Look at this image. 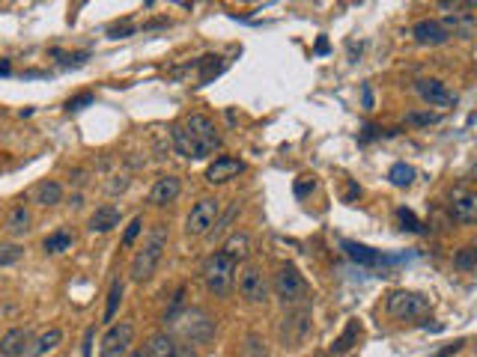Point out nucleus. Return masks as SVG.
<instances>
[{"instance_id":"nucleus-30","label":"nucleus","mask_w":477,"mask_h":357,"mask_svg":"<svg viewBox=\"0 0 477 357\" xmlns=\"http://www.w3.org/2000/svg\"><path fill=\"white\" fill-rule=\"evenodd\" d=\"M394 215H397V220H400V229H406V232H418V236H420V232H427V229H424V223L418 220V215H415L412 208L400 206V208L394 211Z\"/></svg>"},{"instance_id":"nucleus-10","label":"nucleus","mask_w":477,"mask_h":357,"mask_svg":"<svg viewBox=\"0 0 477 357\" xmlns=\"http://www.w3.org/2000/svg\"><path fill=\"white\" fill-rule=\"evenodd\" d=\"M239 292L251 304H265L269 301V280H265L263 268L257 265H245L239 274Z\"/></svg>"},{"instance_id":"nucleus-32","label":"nucleus","mask_w":477,"mask_h":357,"mask_svg":"<svg viewBox=\"0 0 477 357\" xmlns=\"http://www.w3.org/2000/svg\"><path fill=\"white\" fill-rule=\"evenodd\" d=\"M453 268H460V271L471 274L474 268H477V250L474 248H462L457 256H453Z\"/></svg>"},{"instance_id":"nucleus-11","label":"nucleus","mask_w":477,"mask_h":357,"mask_svg":"<svg viewBox=\"0 0 477 357\" xmlns=\"http://www.w3.org/2000/svg\"><path fill=\"white\" fill-rule=\"evenodd\" d=\"M415 93L424 98L430 107H453L457 105V93H450L445 86V81H439V77H420L415 84Z\"/></svg>"},{"instance_id":"nucleus-4","label":"nucleus","mask_w":477,"mask_h":357,"mask_svg":"<svg viewBox=\"0 0 477 357\" xmlns=\"http://www.w3.org/2000/svg\"><path fill=\"white\" fill-rule=\"evenodd\" d=\"M233 274H236V259H230L224 250H215L203 262V280L215 298H224L233 289Z\"/></svg>"},{"instance_id":"nucleus-23","label":"nucleus","mask_w":477,"mask_h":357,"mask_svg":"<svg viewBox=\"0 0 477 357\" xmlns=\"http://www.w3.org/2000/svg\"><path fill=\"white\" fill-rule=\"evenodd\" d=\"M72 244H75V236L69 229H57V232H51V236H45V241H42V250L45 253H66V250H72Z\"/></svg>"},{"instance_id":"nucleus-31","label":"nucleus","mask_w":477,"mask_h":357,"mask_svg":"<svg viewBox=\"0 0 477 357\" xmlns=\"http://www.w3.org/2000/svg\"><path fill=\"white\" fill-rule=\"evenodd\" d=\"M242 357H269V349H265L263 337H257V333H248L245 345H242Z\"/></svg>"},{"instance_id":"nucleus-15","label":"nucleus","mask_w":477,"mask_h":357,"mask_svg":"<svg viewBox=\"0 0 477 357\" xmlns=\"http://www.w3.org/2000/svg\"><path fill=\"white\" fill-rule=\"evenodd\" d=\"M412 39L418 45H430V48H436V45H445L450 39V33L445 30V24L436 18H424L418 21V24L412 27Z\"/></svg>"},{"instance_id":"nucleus-35","label":"nucleus","mask_w":477,"mask_h":357,"mask_svg":"<svg viewBox=\"0 0 477 357\" xmlns=\"http://www.w3.org/2000/svg\"><path fill=\"white\" fill-rule=\"evenodd\" d=\"M21 256H24V250L18 248V244H0V268L6 265H15Z\"/></svg>"},{"instance_id":"nucleus-43","label":"nucleus","mask_w":477,"mask_h":357,"mask_svg":"<svg viewBox=\"0 0 477 357\" xmlns=\"http://www.w3.org/2000/svg\"><path fill=\"white\" fill-rule=\"evenodd\" d=\"M328 51V39H319L316 42V54H325Z\"/></svg>"},{"instance_id":"nucleus-22","label":"nucleus","mask_w":477,"mask_h":357,"mask_svg":"<svg viewBox=\"0 0 477 357\" xmlns=\"http://www.w3.org/2000/svg\"><path fill=\"white\" fill-rule=\"evenodd\" d=\"M358 337H361V321L358 319H349L346 321V331L340 333V337L335 340V345H331V354H343V351H349L355 342H358Z\"/></svg>"},{"instance_id":"nucleus-12","label":"nucleus","mask_w":477,"mask_h":357,"mask_svg":"<svg viewBox=\"0 0 477 357\" xmlns=\"http://www.w3.org/2000/svg\"><path fill=\"white\" fill-rule=\"evenodd\" d=\"M450 218L460 220V223H474L477 220V197L474 191H469V188H453L450 191Z\"/></svg>"},{"instance_id":"nucleus-39","label":"nucleus","mask_w":477,"mask_h":357,"mask_svg":"<svg viewBox=\"0 0 477 357\" xmlns=\"http://www.w3.org/2000/svg\"><path fill=\"white\" fill-rule=\"evenodd\" d=\"M131 33H135V27H131V24H123V27H110V36H114V39H126V36H131Z\"/></svg>"},{"instance_id":"nucleus-16","label":"nucleus","mask_w":477,"mask_h":357,"mask_svg":"<svg viewBox=\"0 0 477 357\" xmlns=\"http://www.w3.org/2000/svg\"><path fill=\"white\" fill-rule=\"evenodd\" d=\"M343 250L349 253V259H355L358 265H367V268H373V265H391V262H397L394 256H385L382 250H373V248H367V244H358V241H343L340 244Z\"/></svg>"},{"instance_id":"nucleus-25","label":"nucleus","mask_w":477,"mask_h":357,"mask_svg":"<svg viewBox=\"0 0 477 357\" xmlns=\"http://www.w3.org/2000/svg\"><path fill=\"white\" fill-rule=\"evenodd\" d=\"M30 223H33L30 211L24 206H15L13 211H9V218H6V229L13 232V236H24V232H30Z\"/></svg>"},{"instance_id":"nucleus-42","label":"nucleus","mask_w":477,"mask_h":357,"mask_svg":"<svg viewBox=\"0 0 477 357\" xmlns=\"http://www.w3.org/2000/svg\"><path fill=\"white\" fill-rule=\"evenodd\" d=\"M90 342H93V331H87V337H84V357H90Z\"/></svg>"},{"instance_id":"nucleus-44","label":"nucleus","mask_w":477,"mask_h":357,"mask_svg":"<svg viewBox=\"0 0 477 357\" xmlns=\"http://www.w3.org/2000/svg\"><path fill=\"white\" fill-rule=\"evenodd\" d=\"M364 107H373V96H370L367 86H364Z\"/></svg>"},{"instance_id":"nucleus-1","label":"nucleus","mask_w":477,"mask_h":357,"mask_svg":"<svg viewBox=\"0 0 477 357\" xmlns=\"http://www.w3.org/2000/svg\"><path fill=\"white\" fill-rule=\"evenodd\" d=\"M170 140H173V149L182 158H191V161H203L221 146V134L215 128V122L203 114H191L179 126H173Z\"/></svg>"},{"instance_id":"nucleus-24","label":"nucleus","mask_w":477,"mask_h":357,"mask_svg":"<svg viewBox=\"0 0 477 357\" xmlns=\"http://www.w3.org/2000/svg\"><path fill=\"white\" fill-rule=\"evenodd\" d=\"M221 250H224L230 259H236V262L245 259V256L251 253V236H248V232H236V236L227 238V244H224Z\"/></svg>"},{"instance_id":"nucleus-18","label":"nucleus","mask_w":477,"mask_h":357,"mask_svg":"<svg viewBox=\"0 0 477 357\" xmlns=\"http://www.w3.org/2000/svg\"><path fill=\"white\" fill-rule=\"evenodd\" d=\"M179 191H182V182L176 176H161L159 182L152 185V191H149V203L152 206H168V203H173L176 197H179Z\"/></svg>"},{"instance_id":"nucleus-14","label":"nucleus","mask_w":477,"mask_h":357,"mask_svg":"<svg viewBox=\"0 0 477 357\" xmlns=\"http://www.w3.org/2000/svg\"><path fill=\"white\" fill-rule=\"evenodd\" d=\"M147 349H149V357H197L191 345L176 342L170 333H164V331L161 333H152Z\"/></svg>"},{"instance_id":"nucleus-33","label":"nucleus","mask_w":477,"mask_h":357,"mask_svg":"<svg viewBox=\"0 0 477 357\" xmlns=\"http://www.w3.org/2000/svg\"><path fill=\"white\" fill-rule=\"evenodd\" d=\"M441 116L439 114H432V110H412V114H406V122L409 126H418V128H430V126H436Z\"/></svg>"},{"instance_id":"nucleus-21","label":"nucleus","mask_w":477,"mask_h":357,"mask_svg":"<svg viewBox=\"0 0 477 357\" xmlns=\"http://www.w3.org/2000/svg\"><path fill=\"white\" fill-rule=\"evenodd\" d=\"M60 340H63V331H60V328H48L39 340H33V342L27 345V351L21 354V357H39V354H45V351H51V349H57Z\"/></svg>"},{"instance_id":"nucleus-40","label":"nucleus","mask_w":477,"mask_h":357,"mask_svg":"<svg viewBox=\"0 0 477 357\" xmlns=\"http://www.w3.org/2000/svg\"><path fill=\"white\" fill-rule=\"evenodd\" d=\"M126 188H129V178H126V176H119V182H110V185H108V191H110V194H117V191H126Z\"/></svg>"},{"instance_id":"nucleus-34","label":"nucleus","mask_w":477,"mask_h":357,"mask_svg":"<svg viewBox=\"0 0 477 357\" xmlns=\"http://www.w3.org/2000/svg\"><path fill=\"white\" fill-rule=\"evenodd\" d=\"M239 211H242V203H239V199H236V203H233V206L227 208V215H218V220H215V227H212V229H209V232H212V236H221V232H224V229L230 227V223H233V218H236V215H239Z\"/></svg>"},{"instance_id":"nucleus-17","label":"nucleus","mask_w":477,"mask_h":357,"mask_svg":"<svg viewBox=\"0 0 477 357\" xmlns=\"http://www.w3.org/2000/svg\"><path fill=\"white\" fill-rule=\"evenodd\" d=\"M33 342L27 328H9L3 337H0V354L3 357H21L27 351V345Z\"/></svg>"},{"instance_id":"nucleus-20","label":"nucleus","mask_w":477,"mask_h":357,"mask_svg":"<svg viewBox=\"0 0 477 357\" xmlns=\"http://www.w3.org/2000/svg\"><path fill=\"white\" fill-rule=\"evenodd\" d=\"M441 24H445V30L450 33V36H462V39L474 36V13H469V9H465V13H450Z\"/></svg>"},{"instance_id":"nucleus-3","label":"nucleus","mask_w":477,"mask_h":357,"mask_svg":"<svg viewBox=\"0 0 477 357\" xmlns=\"http://www.w3.org/2000/svg\"><path fill=\"white\" fill-rule=\"evenodd\" d=\"M274 295L286 310L310 304V286L295 265H281V271L274 274Z\"/></svg>"},{"instance_id":"nucleus-6","label":"nucleus","mask_w":477,"mask_h":357,"mask_svg":"<svg viewBox=\"0 0 477 357\" xmlns=\"http://www.w3.org/2000/svg\"><path fill=\"white\" fill-rule=\"evenodd\" d=\"M170 321H176V331H179L188 342H209L215 337V319L200 307H188L185 312L173 316Z\"/></svg>"},{"instance_id":"nucleus-2","label":"nucleus","mask_w":477,"mask_h":357,"mask_svg":"<svg viewBox=\"0 0 477 357\" xmlns=\"http://www.w3.org/2000/svg\"><path fill=\"white\" fill-rule=\"evenodd\" d=\"M164 250H168V227H164V223H155L147 244H143V248L135 253V259H131V268H129L131 280L135 283L152 280V274H155V268H159Z\"/></svg>"},{"instance_id":"nucleus-19","label":"nucleus","mask_w":477,"mask_h":357,"mask_svg":"<svg viewBox=\"0 0 477 357\" xmlns=\"http://www.w3.org/2000/svg\"><path fill=\"white\" fill-rule=\"evenodd\" d=\"M119 220H123V215L117 206H98L90 215V232H110L119 227Z\"/></svg>"},{"instance_id":"nucleus-13","label":"nucleus","mask_w":477,"mask_h":357,"mask_svg":"<svg viewBox=\"0 0 477 357\" xmlns=\"http://www.w3.org/2000/svg\"><path fill=\"white\" fill-rule=\"evenodd\" d=\"M242 170H245V161L233 158V155H218V158L206 167V182L209 185H224L230 178H236Z\"/></svg>"},{"instance_id":"nucleus-41","label":"nucleus","mask_w":477,"mask_h":357,"mask_svg":"<svg viewBox=\"0 0 477 357\" xmlns=\"http://www.w3.org/2000/svg\"><path fill=\"white\" fill-rule=\"evenodd\" d=\"M129 357H149V349H147V345H138V349L129 351Z\"/></svg>"},{"instance_id":"nucleus-27","label":"nucleus","mask_w":477,"mask_h":357,"mask_svg":"<svg viewBox=\"0 0 477 357\" xmlns=\"http://www.w3.org/2000/svg\"><path fill=\"white\" fill-rule=\"evenodd\" d=\"M388 182L394 188H409L415 182V167H409L406 161H397L391 170H388Z\"/></svg>"},{"instance_id":"nucleus-5","label":"nucleus","mask_w":477,"mask_h":357,"mask_svg":"<svg viewBox=\"0 0 477 357\" xmlns=\"http://www.w3.org/2000/svg\"><path fill=\"white\" fill-rule=\"evenodd\" d=\"M385 310L388 316L397 321H412L430 312V298L420 292H409V289H394L391 295L385 298Z\"/></svg>"},{"instance_id":"nucleus-37","label":"nucleus","mask_w":477,"mask_h":357,"mask_svg":"<svg viewBox=\"0 0 477 357\" xmlns=\"http://www.w3.org/2000/svg\"><path fill=\"white\" fill-rule=\"evenodd\" d=\"M140 229H143V218H140V215H135V218L129 220L126 232H123V244H126V248H131V244H135V238L140 236Z\"/></svg>"},{"instance_id":"nucleus-29","label":"nucleus","mask_w":477,"mask_h":357,"mask_svg":"<svg viewBox=\"0 0 477 357\" xmlns=\"http://www.w3.org/2000/svg\"><path fill=\"white\" fill-rule=\"evenodd\" d=\"M123 292H126V286H123V280H114L110 283V292H108V304H105V321H114V316H117V310H119V304H123Z\"/></svg>"},{"instance_id":"nucleus-26","label":"nucleus","mask_w":477,"mask_h":357,"mask_svg":"<svg viewBox=\"0 0 477 357\" xmlns=\"http://www.w3.org/2000/svg\"><path fill=\"white\" fill-rule=\"evenodd\" d=\"M197 69H200L197 86H203V84H209L212 77H218L221 72H224V60H221V57H200V60H197Z\"/></svg>"},{"instance_id":"nucleus-28","label":"nucleus","mask_w":477,"mask_h":357,"mask_svg":"<svg viewBox=\"0 0 477 357\" xmlns=\"http://www.w3.org/2000/svg\"><path fill=\"white\" fill-rule=\"evenodd\" d=\"M36 203L39 206H57L60 199H63V188L57 185V182H39V188H36Z\"/></svg>"},{"instance_id":"nucleus-36","label":"nucleus","mask_w":477,"mask_h":357,"mask_svg":"<svg viewBox=\"0 0 477 357\" xmlns=\"http://www.w3.org/2000/svg\"><path fill=\"white\" fill-rule=\"evenodd\" d=\"M314 191H316V178H314V176H298V178H295L293 194H295L298 199H304L307 194H314Z\"/></svg>"},{"instance_id":"nucleus-8","label":"nucleus","mask_w":477,"mask_h":357,"mask_svg":"<svg viewBox=\"0 0 477 357\" xmlns=\"http://www.w3.org/2000/svg\"><path fill=\"white\" fill-rule=\"evenodd\" d=\"M310 333V304L307 307H295L284 316L281 328H277V337H281L284 349L290 345V349H295V345H302L307 340Z\"/></svg>"},{"instance_id":"nucleus-38","label":"nucleus","mask_w":477,"mask_h":357,"mask_svg":"<svg viewBox=\"0 0 477 357\" xmlns=\"http://www.w3.org/2000/svg\"><path fill=\"white\" fill-rule=\"evenodd\" d=\"M87 105H93V93H81V96L69 98V102H66V110H84Z\"/></svg>"},{"instance_id":"nucleus-9","label":"nucleus","mask_w":477,"mask_h":357,"mask_svg":"<svg viewBox=\"0 0 477 357\" xmlns=\"http://www.w3.org/2000/svg\"><path fill=\"white\" fill-rule=\"evenodd\" d=\"M131 342H135V325L119 321L105 333L102 345H98V357H126L131 351Z\"/></svg>"},{"instance_id":"nucleus-7","label":"nucleus","mask_w":477,"mask_h":357,"mask_svg":"<svg viewBox=\"0 0 477 357\" xmlns=\"http://www.w3.org/2000/svg\"><path fill=\"white\" fill-rule=\"evenodd\" d=\"M221 215V199L218 197H203L185 218V232L191 238H200V236H209V229L215 227V220Z\"/></svg>"}]
</instances>
